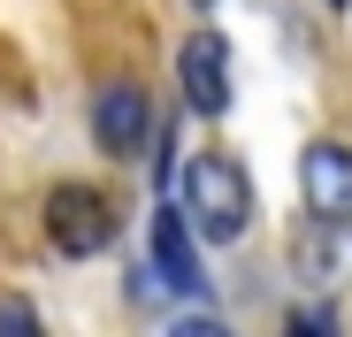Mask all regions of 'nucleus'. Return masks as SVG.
Listing matches in <instances>:
<instances>
[{
    "label": "nucleus",
    "instance_id": "obj_5",
    "mask_svg": "<svg viewBox=\"0 0 352 337\" xmlns=\"http://www.w3.org/2000/svg\"><path fill=\"white\" fill-rule=\"evenodd\" d=\"M176 85H184L192 116H222L230 107V39L222 31H192L184 54H176Z\"/></svg>",
    "mask_w": 352,
    "mask_h": 337
},
{
    "label": "nucleus",
    "instance_id": "obj_7",
    "mask_svg": "<svg viewBox=\"0 0 352 337\" xmlns=\"http://www.w3.org/2000/svg\"><path fill=\"white\" fill-rule=\"evenodd\" d=\"M0 329H38V314L31 307H0Z\"/></svg>",
    "mask_w": 352,
    "mask_h": 337
},
{
    "label": "nucleus",
    "instance_id": "obj_6",
    "mask_svg": "<svg viewBox=\"0 0 352 337\" xmlns=\"http://www.w3.org/2000/svg\"><path fill=\"white\" fill-rule=\"evenodd\" d=\"M153 276L184 299L207 292V261H199V238H192L184 207H153Z\"/></svg>",
    "mask_w": 352,
    "mask_h": 337
},
{
    "label": "nucleus",
    "instance_id": "obj_2",
    "mask_svg": "<svg viewBox=\"0 0 352 337\" xmlns=\"http://www.w3.org/2000/svg\"><path fill=\"white\" fill-rule=\"evenodd\" d=\"M107 238H115L107 192H92V184H54V192H46V246L62 253V261L107 253Z\"/></svg>",
    "mask_w": 352,
    "mask_h": 337
},
{
    "label": "nucleus",
    "instance_id": "obj_4",
    "mask_svg": "<svg viewBox=\"0 0 352 337\" xmlns=\"http://www.w3.org/2000/svg\"><path fill=\"white\" fill-rule=\"evenodd\" d=\"M299 192H307V215H314V222L352 230V146L314 138V146L299 153Z\"/></svg>",
    "mask_w": 352,
    "mask_h": 337
},
{
    "label": "nucleus",
    "instance_id": "obj_1",
    "mask_svg": "<svg viewBox=\"0 0 352 337\" xmlns=\"http://www.w3.org/2000/svg\"><path fill=\"white\" fill-rule=\"evenodd\" d=\"M176 207H184L192 238H207V246H238L253 230V184L230 153H192L184 177H176Z\"/></svg>",
    "mask_w": 352,
    "mask_h": 337
},
{
    "label": "nucleus",
    "instance_id": "obj_8",
    "mask_svg": "<svg viewBox=\"0 0 352 337\" xmlns=\"http://www.w3.org/2000/svg\"><path fill=\"white\" fill-rule=\"evenodd\" d=\"M329 8H344V0H329Z\"/></svg>",
    "mask_w": 352,
    "mask_h": 337
},
{
    "label": "nucleus",
    "instance_id": "obj_3",
    "mask_svg": "<svg viewBox=\"0 0 352 337\" xmlns=\"http://www.w3.org/2000/svg\"><path fill=\"white\" fill-rule=\"evenodd\" d=\"M153 131H161V123H153V92H146V85L115 77V85L92 92V138H100L107 161H146Z\"/></svg>",
    "mask_w": 352,
    "mask_h": 337
}]
</instances>
